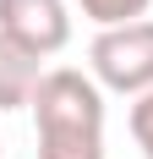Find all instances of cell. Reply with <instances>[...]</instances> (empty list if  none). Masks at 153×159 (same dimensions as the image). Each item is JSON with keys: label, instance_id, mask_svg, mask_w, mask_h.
<instances>
[{"label": "cell", "instance_id": "cell-1", "mask_svg": "<svg viewBox=\"0 0 153 159\" xmlns=\"http://www.w3.org/2000/svg\"><path fill=\"white\" fill-rule=\"evenodd\" d=\"M38 159H104V88L93 71L49 66L33 93Z\"/></svg>", "mask_w": 153, "mask_h": 159}, {"label": "cell", "instance_id": "cell-2", "mask_svg": "<svg viewBox=\"0 0 153 159\" xmlns=\"http://www.w3.org/2000/svg\"><path fill=\"white\" fill-rule=\"evenodd\" d=\"M93 82L109 93L142 99L153 93V22H126V28H98V39L88 44Z\"/></svg>", "mask_w": 153, "mask_h": 159}, {"label": "cell", "instance_id": "cell-3", "mask_svg": "<svg viewBox=\"0 0 153 159\" xmlns=\"http://www.w3.org/2000/svg\"><path fill=\"white\" fill-rule=\"evenodd\" d=\"M0 33L49 61L71 44V6L66 0H0Z\"/></svg>", "mask_w": 153, "mask_h": 159}, {"label": "cell", "instance_id": "cell-4", "mask_svg": "<svg viewBox=\"0 0 153 159\" xmlns=\"http://www.w3.org/2000/svg\"><path fill=\"white\" fill-rule=\"evenodd\" d=\"M38 82H44V55H33L0 33V110H28Z\"/></svg>", "mask_w": 153, "mask_h": 159}, {"label": "cell", "instance_id": "cell-5", "mask_svg": "<svg viewBox=\"0 0 153 159\" xmlns=\"http://www.w3.org/2000/svg\"><path fill=\"white\" fill-rule=\"evenodd\" d=\"M76 11L88 16L93 28H126V22H142L153 0H71Z\"/></svg>", "mask_w": 153, "mask_h": 159}, {"label": "cell", "instance_id": "cell-6", "mask_svg": "<svg viewBox=\"0 0 153 159\" xmlns=\"http://www.w3.org/2000/svg\"><path fill=\"white\" fill-rule=\"evenodd\" d=\"M131 137H137L142 159H153V93L131 99Z\"/></svg>", "mask_w": 153, "mask_h": 159}, {"label": "cell", "instance_id": "cell-7", "mask_svg": "<svg viewBox=\"0 0 153 159\" xmlns=\"http://www.w3.org/2000/svg\"><path fill=\"white\" fill-rule=\"evenodd\" d=\"M0 148H6V143H0Z\"/></svg>", "mask_w": 153, "mask_h": 159}]
</instances>
